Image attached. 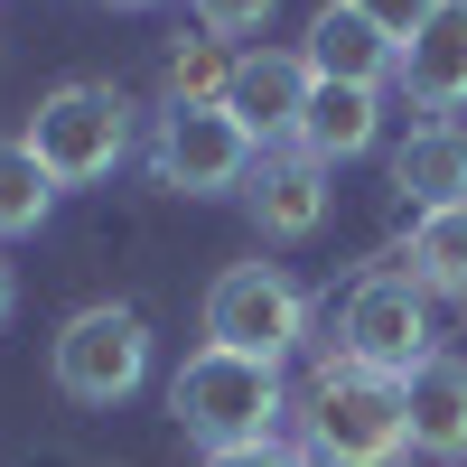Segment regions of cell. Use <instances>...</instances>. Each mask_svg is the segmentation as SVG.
<instances>
[{
  "label": "cell",
  "mask_w": 467,
  "mask_h": 467,
  "mask_svg": "<svg viewBox=\"0 0 467 467\" xmlns=\"http://www.w3.org/2000/svg\"><path fill=\"white\" fill-rule=\"evenodd\" d=\"M299 440L308 467H402V383L327 346L299 402Z\"/></svg>",
  "instance_id": "obj_1"
},
{
  "label": "cell",
  "mask_w": 467,
  "mask_h": 467,
  "mask_svg": "<svg viewBox=\"0 0 467 467\" xmlns=\"http://www.w3.org/2000/svg\"><path fill=\"white\" fill-rule=\"evenodd\" d=\"M169 411H178V431L197 440L206 458H224V449H262L271 431H281L290 393H281V365L197 346V356L178 365V383H169Z\"/></svg>",
  "instance_id": "obj_2"
},
{
  "label": "cell",
  "mask_w": 467,
  "mask_h": 467,
  "mask_svg": "<svg viewBox=\"0 0 467 467\" xmlns=\"http://www.w3.org/2000/svg\"><path fill=\"white\" fill-rule=\"evenodd\" d=\"M19 140L37 150V169H47L57 187H94V178L122 169V150H131V103L112 85H94V75H75V85H57L28 112Z\"/></svg>",
  "instance_id": "obj_3"
},
{
  "label": "cell",
  "mask_w": 467,
  "mask_h": 467,
  "mask_svg": "<svg viewBox=\"0 0 467 467\" xmlns=\"http://www.w3.org/2000/svg\"><path fill=\"white\" fill-rule=\"evenodd\" d=\"M47 374H57V393L85 402V411L131 402L150 383V327H140V308H122V299L75 308V318L57 327V346H47Z\"/></svg>",
  "instance_id": "obj_4"
},
{
  "label": "cell",
  "mask_w": 467,
  "mask_h": 467,
  "mask_svg": "<svg viewBox=\"0 0 467 467\" xmlns=\"http://www.w3.org/2000/svg\"><path fill=\"white\" fill-rule=\"evenodd\" d=\"M299 337H308V299H299L290 271H271V262L215 271V290H206V346L253 356V365H281Z\"/></svg>",
  "instance_id": "obj_5"
},
{
  "label": "cell",
  "mask_w": 467,
  "mask_h": 467,
  "mask_svg": "<svg viewBox=\"0 0 467 467\" xmlns=\"http://www.w3.org/2000/svg\"><path fill=\"white\" fill-rule=\"evenodd\" d=\"M262 140L234 122L224 103H169L160 140H150V178L178 187V197H224V187H253Z\"/></svg>",
  "instance_id": "obj_6"
},
{
  "label": "cell",
  "mask_w": 467,
  "mask_h": 467,
  "mask_svg": "<svg viewBox=\"0 0 467 467\" xmlns=\"http://www.w3.org/2000/svg\"><path fill=\"white\" fill-rule=\"evenodd\" d=\"M337 346L356 365L402 383L420 356H440V346H431V290H420L411 271H365V281L346 290V308H337Z\"/></svg>",
  "instance_id": "obj_7"
},
{
  "label": "cell",
  "mask_w": 467,
  "mask_h": 467,
  "mask_svg": "<svg viewBox=\"0 0 467 467\" xmlns=\"http://www.w3.org/2000/svg\"><path fill=\"white\" fill-rule=\"evenodd\" d=\"M402 458L411 467L467 458V356H420L402 374Z\"/></svg>",
  "instance_id": "obj_8"
},
{
  "label": "cell",
  "mask_w": 467,
  "mask_h": 467,
  "mask_svg": "<svg viewBox=\"0 0 467 467\" xmlns=\"http://www.w3.org/2000/svg\"><path fill=\"white\" fill-rule=\"evenodd\" d=\"M308 85H318V75H308L299 47H244V57H234V85H224V112H234L253 140H290Z\"/></svg>",
  "instance_id": "obj_9"
},
{
  "label": "cell",
  "mask_w": 467,
  "mask_h": 467,
  "mask_svg": "<svg viewBox=\"0 0 467 467\" xmlns=\"http://www.w3.org/2000/svg\"><path fill=\"white\" fill-rule=\"evenodd\" d=\"M393 85L431 112V122H449V112L467 103V0H440V19L420 28V37H402Z\"/></svg>",
  "instance_id": "obj_10"
},
{
  "label": "cell",
  "mask_w": 467,
  "mask_h": 467,
  "mask_svg": "<svg viewBox=\"0 0 467 467\" xmlns=\"http://www.w3.org/2000/svg\"><path fill=\"white\" fill-rule=\"evenodd\" d=\"M374 131H383V85H327V75H318L308 103H299L290 150H308L318 169H337V160H365Z\"/></svg>",
  "instance_id": "obj_11"
},
{
  "label": "cell",
  "mask_w": 467,
  "mask_h": 467,
  "mask_svg": "<svg viewBox=\"0 0 467 467\" xmlns=\"http://www.w3.org/2000/svg\"><path fill=\"white\" fill-rule=\"evenodd\" d=\"M308 75H327V85H393V66H402V47L383 37L356 0H327L318 19H308Z\"/></svg>",
  "instance_id": "obj_12"
},
{
  "label": "cell",
  "mask_w": 467,
  "mask_h": 467,
  "mask_svg": "<svg viewBox=\"0 0 467 467\" xmlns=\"http://www.w3.org/2000/svg\"><path fill=\"white\" fill-rule=\"evenodd\" d=\"M253 224L271 234V244H308V234L327 224V169L308 160V150H281V160L253 169Z\"/></svg>",
  "instance_id": "obj_13"
},
{
  "label": "cell",
  "mask_w": 467,
  "mask_h": 467,
  "mask_svg": "<svg viewBox=\"0 0 467 467\" xmlns=\"http://www.w3.org/2000/svg\"><path fill=\"white\" fill-rule=\"evenodd\" d=\"M393 187L411 197V215L467 206V131L458 122H411V140L393 150Z\"/></svg>",
  "instance_id": "obj_14"
},
{
  "label": "cell",
  "mask_w": 467,
  "mask_h": 467,
  "mask_svg": "<svg viewBox=\"0 0 467 467\" xmlns=\"http://www.w3.org/2000/svg\"><path fill=\"white\" fill-rule=\"evenodd\" d=\"M411 281L431 299H467V206L411 215Z\"/></svg>",
  "instance_id": "obj_15"
},
{
  "label": "cell",
  "mask_w": 467,
  "mask_h": 467,
  "mask_svg": "<svg viewBox=\"0 0 467 467\" xmlns=\"http://www.w3.org/2000/svg\"><path fill=\"white\" fill-rule=\"evenodd\" d=\"M47 206H57V178L37 169V150L28 140H0V244H10V234H37Z\"/></svg>",
  "instance_id": "obj_16"
},
{
  "label": "cell",
  "mask_w": 467,
  "mask_h": 467,
  "mask_svg": "<svg viewBox=\"0 0 467 467\" xmlns=\"http://www.w3.org/2000/svg\"><path fill=\"white\" fill-rule=\"evenodd\" d=\"M224 85H234L224 37H178L169 47V103H224Z\"/></svg>",
  "instance_id": "obj_17"
},
{
  "label": "cell",
  "mask_w": 467,
  "mask_h": 467,
  "mask_svg": "<svg viewBox=\"0 0 467 467\" xmlns=\"http://www.w3.org/2000/svg\"><path fill=\"white\" fill-rule=\"evenodd\" d=\"M356 10H365L383 37H393V47H402V37H420V28L440 19V0H356Z\"/></svg>",
  "instance_id": "obj_18"
},
{
  "label": "cell",
  "mask_w": 467,
  "mask_h": 467,
  "mask_svg": "<svg viewBox=\"0 0 467 467\" xmlns=\"http://www.w3.org/2000/svg\"><path fill=\"white\" fill-rule=\"evenodd\" d=\"M281 0H197V19H206V37H253Z\"/></svg>",
  "instance_id": "obj_19"
},
{
  "label": "cell",
  "mask_w": 467,
  "mask_h": 467,
  "mask_svg": "<svg viewBox=\"0 0 467 467\" xmlns=\"http://www.w3.org/2000/svg\"><path fill=\"white\" fill-rule=\"evenodd\" d=\"M206 467H308V449H281V440H262V449H224Z\"/></svg>",
  "instance_id": "obj_20"
},
{
  "label": "cell",
  "mask_w": 467,
  "mask_h": 467,
  "mask_svg": "<svg viewBox=\"0 0 467 467\" xmlns=\"http://www.w3.org/2000/svg\"><path fill=\"white\" fill-rule=\"evenodd\" d=\"M0 318H10V262H0Z\"/></svg>",
  "instance_id": "obj_21"
},
{
  "label": "cell",
  "mask_w": 467,
  "mask_h": 467,
  "mask_svg": "<svg viewBox=\"0 0 467 467\" xmlns=\"http://www.w3.org/2000/svg\"><path fill=\"white\" fill-rule=\"evenodd\" d=\"M112 10H150V0H112Z\"/></svg>",
  "instance_id": "obj_22"
}]
</instances>
